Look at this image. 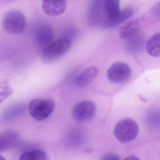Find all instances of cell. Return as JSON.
Returning a JSON list of instances; mask_svg holds the SVG:
<instances>
[{
  "label": "cell",
  "mask_w": 160,
  "mask_h": 160,
  "mask_svg": "<svg viewBox=\"0 0 160 160\" xmlns=\"http://www.w3.org/2000/svg\"><path fill=\"white\" fill-rule=\"evenodd\" d=\"M134 13L132 8H126L124 10H121L119 14L113 18L109 19L104 23V26L106 28H112L115 27L122 23L124 22L132 16Z\"/></svg>",
  "instance_id": "obj_11"
},
{
  "label": "cell",
  "mask_w": 160,
  "mask_h": 160,
  "mask_svg": "<svg viewBox=\"0 0 160 160\" xmlns=\"http://www.w3.org/2000/svg\"><path fill=\"white\" fill-rule=\"evenodd\" d=\"M3 29L9 34L22 33L26 25L25 16L18 10H11L6 13L2 22Z\"/></svg>",
  "instance_id": "obj_4"
},
{
  "label": "cell",
  "mask_w": 160,
  "mask_h": 160,
  "mask_svg": "<svg viewBox=\"0 0 160 160\" xmlns=\"http://www.w3.org/2000/svg\"><path fill=\"white\" fill-rule=\"evenodd\" d=\"M126 159L127 160H138V158H137L135 157H129L127 158Z\"/></svg>",
  "instance_id": "obj_20"
},
{
  "label": "cell",
  "mask_w": 160,
  "mask_h": 160,
  "mask_svg": "<svg viewBox=\"0 0 160 160\" xmlns=\"http://www.w3.org/2000/svg\"><path fill=\"white\" fill-rule=\"evenodd\" d=\"M98 72V69L96 67H90L86 69L77 78V85L80 87L87 86L95 80Z\"/></svg>",
  "instance_id": "obj_10"
},
{
  "label": "cell",
  "mask_w": 160,
  "mask_h": 160,
  "mask_svg": "<svg viewBox=\"0 0 160 160\" xmlns=\"http://www.w3.org/2000/svg\"><path fill=\"white\" fill-rule=\"evenodd\" d=\"M101 160H120V157L116 154L109 153V154H105L104 156H102Z\"/></svg>",
  "instance_id": "obj_19"
},
{
  "label": "cell",
  "mask_w": 160,
  "mask_h": 160,
  "mask_svg": "<svg viewBox=\"0 0 160 160\" xmlns=\"http://www.w3.org/2000/svg\"><path fill=\"white\" fill-rule=\"evenodd\" d=\"M146 49L148 54L153 57H160V34L152 36L146 44Z\"/></svg>",
  "instance_id": "obj_13"
},
{
  "label": "cell",
  "mask_w": 160,
  "mask_h": 160,
  "mask_svg": "<svg viewBox=\"0 0 160 160\" xmlns=\"http://www.w3.org/2000/svg\"><path fill=\"white\" fill-rule=\"evenodd\" d=\"M13 92L14 89L10 86L8 79L0 82V104L9 97Z\"/></svg>",
  "instance_id": "obj_17"
},
{
  "label": "cell",
  "mask_w": 160,
  "mask_h": 160,
  "mask_svg": "<svg viewBox=\"0 0 160 160\" xmlns=\"http://www.w3.org/2000/svg\"><path fill=\"white\" fill-rule=\"evenodd\" d=\"M42 8L44 12L48 16H60L66 10V0H43Z\"/></svg>",
  "instance_id": "obj_7"
},
{
  "label": "cell",
  "mask_w": 160,
  "mask_h": 160,
  "mask_svg": "<svg viewBox=\"0 0 160 160\" xmlns=\"http://www.w3.org/2000/svg\"><path fill=\"white\" fill-rule=\"evenodd\" d=\"M104 5L108 18H115L121 11L119 8V0H105Z\"/></svg>",
  "instance_id": "obj_15"
},
{
  "label": "cell",
  "mask_w": 160,
  "mask_h": 160,
  "mask_svg": "<svg viewBox=\"0 0 160 160\" xmlns=\"http://www.w3.org/2000/svg\"><path fill=\"white\" fill-rule=\"evenodd\" d=\"M55 102L51 99L33 100L28 106L30 115L37 121L47 119L54 111Z\"/></svg>",
  "instance_id": "obj_3"
},
{
  "label": "cell",
  "mask_w": 160,
  "mask_h": 160,
  "mask_svg": "<svg viewBox=\"0 0 160 160\" xmlns=\"http://www.w3.org/2000/svg\"><path fill=\"white\" fill-rule=\"evenodd\" d=\"M5 160L4 158L3 157H2V156H0V160Z\"/></svg>",
  "instance_id": "obj_21"
},
{
  "label": "cell",
  "mask_w": 160,
  "mask_h": 160,
  "mask_svg": "<svg viewBox=\"0 0 160 160\" xmlns=\"http://www.w3.org/2000/svg\"><path fill=\"white\" fill-rule=\"evenodd\" d=\"M22 106L20 105L12 107V108L9 109L4 114V119H10L13 117H15L16 116H18L19 113H20L22 111Z\"/></svg>",
  "instance_id": "obj_18"
},
{
  "label": "cell",
  "mask_w": 160,
  "mask_h": 160,
  "mask_svg": "<svg viewBox=\"0 0 160 160\" xmlns=\"http://www.w3.org/2000/svg\"><path fill=\"white\" fill-rule=\"evenodd\" d=\"M139 127L137 123L130 118L122 119L118 122L114 130L116 139L122 143L133 141L138 135Z\"/></svg>",
  "instance_id": "obj_2"
},
{
  "label": "cell",
  "mask_w": 160,
  "mask_h": 160,
  "mask_svg": "<svg viewBox=\"0 0 160 160\" xmlns=\"http://www.w3.org/2000/svg\"><path fill=\"white\" fill-rule=\"evenodd\" d=\"M141 26L140 19L131 20L120 27L119 30V36L121 39L130 38L139 33Z\"/></svg>",
  "instance_id": "obj_9"
},
{
  "label": "cell",
  "mask_w": 160,
  "mask_h": 160,
  "mask_svg": "<svg viewBox=\"0 0 160 160\" xmlns=\"http://www.w3.org/2000/svg\"><path fill=\"white\" fill-rule=\"evenodd\" d=\"M97 111L95 103L90 101H84L76 105L72 111L73 117L79 122H85L93 118Z\"/></svg>",
  "instance_id": "obj_6"
},
{
  "label": "cell",
  "mask_w": 160,
  "mask_h": 160,
  "mask_svg": "<svg viewBox=\"0 0 160 160\" xmlns=\"http://www.w3.org/2000/svg\"><path fill=\"white\" fill-rule=\"evenodd\" d=\"M48 159L47 153L42 150H34L25 152L22 154L19 158L20 160H45Z\"/></svg>",
  "instance_id": "obj_16"
},
{
  "label": "cell",
  "mask_w": 160,
  "mask_h": 160,
  "mask_svg": "<svg viewBox=\"0 0 160 160\" xmlns=\"http://www.w3.org/2000/svg\"><path fill=\"white\" fill-rule=\"evenodd\" d=\"M128 39L127 46L130 51L138 52L142 49L144 44V39L139 33Z\"/></svg>",
  "instance_id": "obj_14"
},
{
  "label": "cell",
  "mask_w": 160,
  "mask_h": 160,
  "mask_svg": "<svg viewBox=\"0 0 160 160\" xmlns=\"http://www.w3.org/2000/svg\"><path fill=\"white\" fill-rule=\"evenodd\" d=\"M54 38V33L50 26L47 25L40 26L37 32L36 39L40 50L53 42Z\"/></svg>",
  "instance_id": "obj_8"
},
{
  "label": "cell",
  "mask_w": 160,
  "mask_h": 160,
  "mask_svg": "<svg viewBox=\"0 0 160 160\" xmlns=\"http://www.w3.org/2000/svg\"><path fill=\"white\" fill-rule=\"evenodd\" d=\"M132 71L128 65L118 62L113 64L107 71V78L111 82L120 84L128 80L131 76Z\"/></svg>",
  "instance_id": "obj_5"
},
{
  "label": "cell",
  "mask_w": 160,
  "mask_h": 160,
  "mask_svg": "<svg viewBox=\"0 0 160 160\" xmlns=\"http://www.w3.org/2000/svg\"><path fill=\"white\" fill-rule=\"evenodd\" d=\"M71 41L67 37H63L53 41L41 50L42 59L46 62H52L65 54L71 47Z\"/></svg>",
  "instance_id": "obj_1"
},
{
  "label": "cell",
  "mask_w": 160,
  "mask_h": 160,
  "mask_svg": "<svg viewBox=\"0 0 160 160\" xmlns=\"http://www.w3.org/2000/svg\"><path fill=\"white\" fill-rule=\"evenodd\" d=\"M18 136L14 132L8 131L0 134V152L8 150L18 143Z\"/></svg>",
  "instance_id": "obj_12"
}]
</instances>
